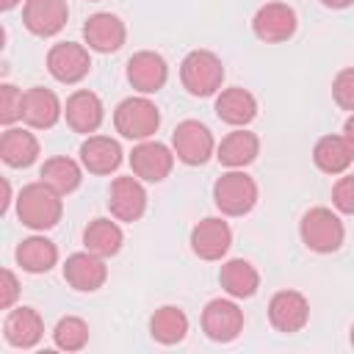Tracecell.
Wrapping results in <instances>:
<instances>
[{
  "mask_svg": "<svg viewBox=\"0 0 354 354\" xmlns=\"http://www.w3.org/2000/svg\"><path fill=\"white\" fill-rule=\"evenodd\" d=\"M301 241L307 249L318 252V254H329L335 249H340L343 243V221L329 210V207H313L301 216L299 224Z\"/></svg>",
  "mask_w": 354,
  "mask_h": 354,
  "instance_id": "cell-5",
  "label": "cell"
},
{
  "mask_svg": "<svg viewBox=\"0 0 354 354\" xmlns=\"http://www.w3.org/2000/svg\"><path fill=\"white\" fill-rule=\"evenodd\" d=\"M22 102H25V94L17 86L3 83L0 86V122L14 124L17 119H22Z\"/></svg>",
  "mask_w": 354,
  "mask_h": 354,
  "instance_id": "cell-32",
  "label": "cell"
},
{
  "mask_svg": "<svg viewBox=\"0 0 354 354\" xmlns=\"http://www.w3.org/2000/svg\"><path fill=\"white\" fill-rule=\"evenodd\" d=\"M252 30L260 41H268V44L288 41L296 33V11L285 3H266L257 8L252 19Z\"/></svg>",
  "mask_w": 354,
  "mask_h": 354,
  "instance_id": "cell-8",
  "label": "cell"
},
{
  "mask_svg": "<svg viewBox=\"0 0 354 354\" xmlns=\"http://www.w3.org/2000/svg\"><path fill=\"white\" fill-rule=\"evenodd\" d=\"M64 108L55 97V91L50 88H41V86H33L25 91V102H22V119L36 127V130H47L53 127L58 119H61Z\"/></svg>",
  "mask_w": 354,
  "mask_h": 354,
  "instance_id": "cell-20",
  "label": "cell"
},
{
  "mask_svg": "<svg viewBox=\"0 0 354 354\" xmlns=\"http://www.w3.org/2000/svg\"><path fill=\"white\" fill-rule=\"evenodd\" d=\"M17 263L28 274H44L58 263V249L44 235H30L17 246Z\"/></svg>",
  "mask_w": 354,
  "mask_h": 354,
  "instance_id": "cell-27",
  "label": "cell"
},
{
  "mask_svg": "<svg viewBox=\"0 0 354 354\" xmlns=\"http://www.w3.org/2000/svg\"><path fill=\"white\" fill-rule=\"evenodd\" d=\"M122 241H124V235H122L119 224L111 221V218H94L83 230L86 249L94 252V254H100V257H113L122 249Z\"/></svg>",
  "mask_w": 354,
  "mask_h": 354,
  "instance_id": "cell-28",
  "label": "cell"
},
{
  "mask_svg": "<svg viewBox=\"0 0 354 354\" xmlns=\"http://www.w3.org/2000/svg\"><path fill=\"white\" fill-rule=\"evenodd\" d=\"M213 202L224 216H243L257 205V183L246 171L230 169L216 180Z\"/></svg>",
  "mask_w": 354,
  "mask_h": 354,
  "instance_id": "cell-4",
  "label": "cell"
},
{
  "mask_svg": "<svg viewBox=\"0 0 354 354\" xmlns=\"http://www.w3.org/2000/svg\"><path fill=\"white\" fill-rule=\"evenodd\" d=\"M80 163L91 174H111L122 163V147L108 136H88L80 144Z\"/></svg>",
  "mask_w": 354,
  "mask_h": 354,
  "instance_id": "cell-21",
  "label": "cell"
},
{
  "mask_svg": "<svg viewBox=\"0 0 354 354\" xmlns=\"http://www.w3.org/2000/svg\"><path fill=\"white\" fill-rule=\"evenodd\" d=\"M232 243V230L224 218H202L191 230V249L202 260H221L230 252Z\"/></svg>",
  "mask_w": 354,
  "mask_h": 354,
  "instance_id": "cell-15",
  "label": "cell"
},
{
  "mask_svg": "<svg viewBox=\"0 0 354 354\" xmlns=\"http://www.w3.org/2000/svg\"><path fill=\"white\" fill-rule=\"evenodd\" d=\"M127 80L136 91L141 94H155L166 86L169 80V66L163 61L160 53L152 50H141L127 61Z\"/></svg>",
  "mask_w": 354,
  "mask_h": 354,
  "instance_id": "cell-12",
  "label": "cell"
},
{
  "mask_svg": "<svg viewBox=\"0 0 354 354\" xmlns=\"http://www.w3.org/2000/svg\"><path fill=\"white\" fill-rule=\"evenodd\" d=\"M88 3H97V0H88Z\"/></svg>",
  "mask_w": 354,
  "mask_h": 354,
  "instance_id": "cell-40",
  "label": "cell"
},
{
  "mask_svg": "<svg viewBox=\"0 0 354 354\" xmlns=\"http://www.w3.org/2000/svg\"><path fill=\"white\" fill-rule=\"evenodd\" d=\"M171 147H174V155L188 163V166H202L207 163V158L213 155L216 149V141H213V133L196 122V119H185L174 127V136H171Z\"/></svg>",
  "mask_w": 354,
  "mask_h": 354,
  "instance_id": "cell-6",
  "label": "cell"
},
{
  "mask_svg": "<svg viewBox=\"0 0 354 354\" xmlns=\"http://www.w3.org/2000/svg\"><path fill=\"white\" fill-rule=\"evenodd\" d=\"M83 36H86V44L97 53H116L122 44H124V22L116 17V14H108V11H100V14H91L83 25Z\"/></svg>",
  "mask_w": 354,
  "mask_h": 354,
  "instance_id": "cell-17",
  "label": "cell"
},
{
  "mask_svg": "<svg viewBox=\"0 0 354 354\" xmlns=\"http://www.w3.org/2000/svg\"><path fill=\"white\" fill-rule=\"evenodd\" d=\"M64 116H66V124L75 130V133H94L100 124H102V116H105V108H102V100L88 91V88H80L75 94H69L66 100V108H64Z\"/></svg>",
  "mask_w": 354,
  "mask_h": 354,
  "instance_id": "cell-18",
  "label": "cell"
},
{
  "mask_svg": "<svg viewBox=\"0 0 354 354\" xmlns=\"http://www.w3.org/2000/svg\"><path fill=\"white\" fill-rule=\"evenodd\" d=\"M202 329L216 343H230L243 332V310L230 299H213L202 310Z\"/></svg>",
  "mask_w": 354,
  "mask_h": 354,
  "instance_id": "cell-7",
  "label": "cell"
},
{
  "mask_svg": "<svg viewBox=\"0 0 354 354\" xmlns=\"http://www.w3.org/2000/svg\"><path fill=\"white\" fill-rule=\"evenodd\" d=\"M108 207L111 216L119 221H138L147 210V191L138 183V177H116L111 183V194H108Z\"/></svg>",
  "mask_w": 354,
  "mask_h": 354,
  "instance_id": "cell-13",
  "label": "cell"
},
{
  "mask_svg": "<svg viewBox=\"0 0 354 354\" xmlns=\"http://www.w3.org/2000/svg\"><path fill=\"white\" fill-rule=\"evenodd\" d=\"M180 80H183L188 94L210 97V94H216L221 88L224 66H221L218 55H213L210 50H194L180 64Z\"/></svg>",
  "mask_w": 354,
  "mask_h": 354,
  "instance_id": "cell-2",
  "label": "cell"
},
{
  "mask_svg": "<svg viewBox=\"0 0 354 354\" xmlns=\"http://www.w3.org/2000/svg\"><path fill=\"white\" fill-rule=\"evenodd\" d=\"M47 69L58 83H77L91 69L88 50L75 41H61L47 53Z\"/></svg>",
  "mask_w": 354,
  "mask_h": 354,
  "instance_id": "cell-9",
  "label": "cell"
},
{
  "mask_svg": "<svg viewBox=\"0 0 354 354\" xmlns=\"http://www.w3.org/2000/svg\"><path fill=\"white\" fill-rule=\"evenodd\" d=\"M218 282H221V288H224L232 299H249V296H254L257 288H260V274H257V268H254L249 260L235 257V260H227V263L221 266Z\"/></svg>",
  "mask_w": 354,
  "mask_h": 354,
  "instance_id": "cell-24",
  "label": "cell"
},
{
  "mask_svg": "<svg viewBox=\"0 0 354 354\" xmlns=\"http://www.w3.org/2000/svg\"><path fill=\"white\" fill-rule=\"evenodd\" d=\"M343 136H346V138L354 144V113L346 119V124H343Z\"/></svg>",
  "mask_w": 354,
  "mask_h": 354,
  "instance_id": "cell-36",
  "label": "cell"
},
{
  "mask_svg": "<svg viewBox=\"0 0 354 354\" xmlns=\"http://www.w3.org/2000/svg\"><path fill=\"white\" fill-rule=\"evenodd\" d=\"M149 332L163 346L180 343L188 332V315L180 307H160V310H155V315L149 321Z\"/></svg>",
  "mask_w": 354,
  "mask_h": 354,
  "instance_id": "cell-30",
  "label": "cell"
},
{
  "mask_svg": "<svg viewBox=\"0 0 354 354\" xmlns=\"http://www.w3.org/2000/svg\"><path fill=\"white\" fill-rule=\"evenodd\" d=\"M0 155H3L6 166L25 169L39 158V141L33 133H28L22 127H8L0 138Z\"/></svg>",
  "mask_w": 354,
  "mask_h": 354,
  "instance_id": "cell-26",
  "label": "cell"
},
{
  "mask_svg": "<svg viewBox=\"0 0 354 354\" xmlns=\"http://www.w3.org/2000/svg\"><path fill=\"white\" fill-rule=\"evenodd\" d=\"M130 166H133V174L138 180H147V183H160L169 177L171 166H174V155L166 144L160 141H141L138 147H133L130 152Z\"/></svg>",
  "mask_w": 354,
  "mask_h": 354,
  "instance_id": "cell-10",
  "label": "cell"
},
{
  "mask_svg": "<svg viewBox=\"0 0 354 354\" xmlns=\"http://www.w3.org/2000/svg\"><path fill=\"white\" fill-rule=\"evenodd\" d=\"M64 279L75 288V290H83V293H91L97 288L105 285L108 279V268H105V257L94 254V252H75L66 257L64 263Z\"/></svg>",
  "mask_w": 354,
  "mask_h": 354,
  "instance_id": "cell-14",
  "label": "cell"
},
{
  "mask_svg": "<svg viewBox=\"0 0 354 354\" xmlns=\"http://www.w3.org/2000/svg\"><path fill=\"white\" fill-rule=\"evenodd\" d=\"M0 279H3V282H0V307L8 310V307L17 301V296H19V282H17L14 271H8V268H3Z\"/></svg>",
  "mask_w": 354,
  "mask_h": 354,
  "instance_id": "cell-35",
  "label": "cell"
},
{
  "mask_svg": "<svg viewBox=\"0 0 354 354\" xmlns=\"http://www.w3.org/2000/svg\"><path fill=\"white\" fill-rule=\"evenodd\" d=\"M113 124H116V133H122L124 138L147 141L160 127V113H158V105L152 100H147V97H127V100H122L116 105Z\"/></svg>",
  "mask_w": 354,
  "mask_h": 354,
  "instance_id": "cell-3",
  "label": "cell"
},
{
  "mask_svg": "<svg viewBox=\"0 0 354 354\" xmlns=\"http://www.w3.org/2000/svg\"><path fill=\"white\" fill-rule=\"evenodd\" d=\"M351 346H354V326H351Z\"/></svg>",
  "mask_w": 354,
  "mask_h": 354,
  "instance_id": "cell-39",
  "label": "cell"
},
{
  "mask_svg": "<svg viewBox=\"0 0 354 354\" xmlns=\"http://www.w3.org/2000/svg\"><path fill=\"white\" fill-rule=\"evenodd\" d=\"M61 213H64V202H61V194L55 188H50L47 183H30L19 191L17 196V216L25 227L36 230V232H44V230H53L58 221H61Z\"/></svg>",
  "mask_w": 354,
  "mask_h": 354,
  "instance_id": "cell-1",
  "label": "cell"
},
{
  "mask_svg": "<svg viewBox=\"0 0 354 354\" xmlns=\"http://www.w3.org/2000/svg\"><path fill=\"white\" fill-rule=\"evenodd\" d=\"M310 318V304L299 290H279L271 296L268 301V321L277 332L293 335L299 329H304Z\"/></svg>",
  "mask_w": 354,
  "mask_h": 354,
  "instance_id": "cell-11",
  "label": "cell"
},
{
  "mask_svg": "<svg viewBox=\"0 0 354 354\" xmlns=\"http://www.w3.org/2000/svg\"><path fill=\"white\" fill-rule=\"evenodd\" d=\"M216 116L221 122H227V124L243 127V124H249L257 116V100L252 97V91L241 88V86L224 88L216 97Z\"/></svg>",
  "mask_w": 354,
  "mask_h": 354,
  "instance_id": "cell-22",
  "label": "cell"
},
{
  "mask_svg": "<svg viewBox=\"0 0 354 354\" xmlns=\"http://www.w3.org/2000/svg\"><path fill=\"white\" fill-rule=\"evenodd\" d=\"M260 152V138L249 130H232L230 136L221 138L218 149H216V158L230 166V169H243L249 166Z\"/></svg>",
  "mask_w": 354,
  "mask_h": 354,
  "instance_id": "cell-25",
  "label": "cell"
},
{
  "mask_svg": "<svg viewBox=\"0 0 354 354\" xmlns=\"http://www.w3.org/2000/svg\"><path fill=\"white\" fill-rule=\"evenodd\" d=\"M332 97H335V102L343 111H351L354 113V66L337 72V77L332 83Z\"/></svg>",
  "mask_w": 354,
  "mask_h": 354,
  "instance_id": "cell-33",
  "label": "cell"
},
{
  "mask_svg": "<svg viewBox=\"0 0 354 354\" xmlns=\"http://www.w3.org/2000/svg\"><path fill=\"white\" fill-rule=\"evenodd\" d=\"M39 177H41V183H47L50 188H55L61 196H64V194H72V191L80 185V180H83L80 166H77L72 158H64V155L44 160Z\"/></svg>",
  "mask_w": 354,
  "mask_h": 354,
  "instance_id": "cell-29",
  "label": "cell"
},
{
  "mask_svg": "<svg viewBox=\"0 0 354 354\" xmlns=\"http://www.w3.org/2000/svg\"><path fill=\"white\" fill-rule=\"evenodd\" d=\"M69 19L66 0H25L22 22L33 36H55Z\"/></svg>",
  "mask_w": 354,
  "mask_h": 354,
  "instance_id": "cell-16",
  "label": "cell"
},
{
  "mask_svg": "<svg viewBox=\"0 0 354 354\" xmlns=\"http://www.w3.org/2000/svg\"><path fill=\"white\" fill-rule=\"evenodd\" d=\"M14 6H19V0H0V8L3 11H11Z\"/></svg>",
  "mask_w": 354,
  "mask_h": 354,
  "instance_id": "cell-38",
  "label": "cell"
},
{
  "mask_svg": "<svg viewBox=\"0 0 354 354\" xmlns=\"http://www.w3.org/2000/svg\"><path fill=\"white\" fill-rule=\"evenodd\" d=\"M44 335V321L33 307H17L6 315L3 337L14 348H33Z\"/></svg>",
  "mask_w": 354,
  "mask_h": 354,
  "instance_id": "cell-19",
  "label": "cell"
},
{
  "mask_svg": "<svg viewBox=\"0 0 354 354\" xmlns=\"http://www.w3.org/2000/svg\"><path fill=\"white\" fill-rule=\"evenodd\" d=\"M326 8H348L354 0H321Z\"/></svg>",
  "mask_w": 354,
  "mask_h": 354,
  "instance_id": "cell-37",
  "label": "cell"
},
{
  "mask_svg": "<svg viewBox=\"0 0 354 354\" xmlns=\"http://www.w3.org/2000/svg\"><path fill=\"white\" fill-rule=\"evenodd\" d=\"M332 202L340 213H354V174H346L332 188Z\"/></svg>",
  "mask_w": 354,
  "mask_h": 354,
  "instance_id": "cell-34",
  "label": "cell"
},
{
  "mask_svg": "<svg viewBox=\"0 0 354 354\" xmlns=\"http://www.w3.org/2000/svg\"><path fill=\"white\" fill-rule=\"evenodd\" d=\"M313 160L326 174H343L354 160V144L346 136H324L315 141Z\"/></svg>",
  "mask_w": 354,
  "mask_h": 354,
  "instance_id": "cell-23",
  "label": "cell"
},
{
  "mask_svg": "<svg viewBox=\"0 0 354 354\" xmlns=\"http://www.w3.org/2000/svg\"><path fill=\"white\" fill-rule=\"evenodd\" d=\"M53 340H55V346L64 348V351H80V348L88 343V326H86L83 318L66 315V318H61V321L55 324Z\"/></svg>",
  "mask_w": 354,
  "mask_h": 354,
  "instance_id": "cell-31",
  "label": "cell"
}]
</instances>
